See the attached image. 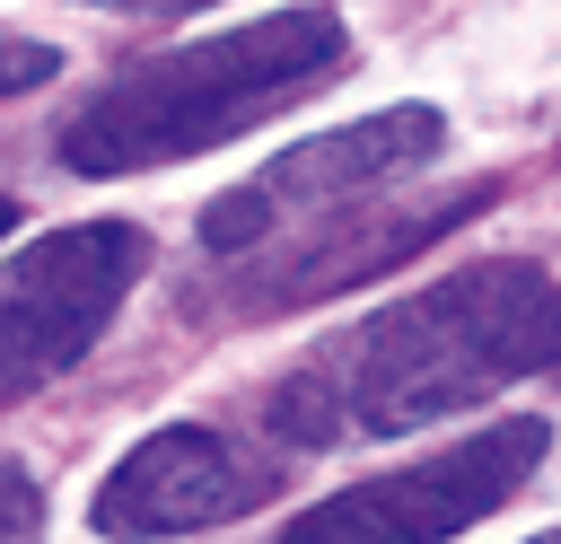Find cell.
Instances as JSON below:
<instances>
[{"instance_id": "7", "label": "cell", "mask_w": 561, "mask_h": 544, "mask_svg": "<svg viewBox=\"0 0 561 544\" xmlns=\"http://www.w3.org/2000/svg\"><path fill=\"white\" fill-rule=\"evenodd\" d=\"M53 70H61V53H53V44H35V35H0V97L44 88Z\"/></svg>"}, {"instance_id": "2", "label": "cell", "mask_w": 561, "mask_h": 544, "mask_svg": "<svg viewBox=\"0 0 561 544\" xmlns=\"http://www.w3.org/2000/svg\"><path fill=\"white\" fill-rule=\"evenodd\" d=\"M351 61V35L333 9H272L254 26L202 35V44H167L140 53L131 70H114L61 132V158L79 175H140L167 158H193L210 140L254 132L263 114L316 97L333 70Z\"/></svg>"}, {"instance_id": "6", "label": "cell", "mask_w": 561, "mask_h": 544, "mask_svg": "<svg viewBox=\"0 0 561 544\" xmlns=\"http://www.w3.org/2000/svg\"><path fill=\"white\" fill-rule=\"evenodd\" d=\"M280 491V474L263 456H245L237 439L202 430V421H175V430H149L88 500L96 535H193V526H228L245 509H263Z\"/></svg>"}, {"instance_id": "3", "label": "cell", "mask_w": 561, "mask_h": 544, "mask_svg": "<svg viewBox=\"0 0 561 544\" xmlns=\"http://www.w3.org/2000/svg\"><path fill=\"white\" fill-rule=\"evenodd\" d=\"M543 447H552V430L535 412H508L421 465H386L368 483H342L333 500L298 509L280 526V544H447V535L482 526L500 500H517L526 474L543 465Z\"/></svg>"}, {"instance_id": "10", "label": "cell", "mask_w": 561, "mask_h": 544, "mask_svg": "<svg viewBox=\"0 0 561 544\" xmlns=\"http://www.w3.org/2000/svg\"><path fill=\"white\" fill-rule=\"evenodd\" d=\"M9 228H18V202H9V193H0V237H9Z\"/></svg>"}, {"instance_id": "5", "label": "cell", "mask_w": 561, "mask_h": 544, "mask_svg": "<svg viewBox=\"0 0 561 544\" xmlns=\"http://www.w3.org/2000/svg\"><path fill=\"white\" fill-rule=\"evenodd\" d=\"M438 140H447V114H438V105H386V114H368V123L316 132V140L280 149L263 175H245L237 193H219V202L202 211V246H210V254H245V246H263V237H272L280 219H298V211L368 202L386 175L421 167Z\"/></svg>"}, {"instance_id": "11", "label": "cell", "mask_w": 561, "mask_h": 544, "mask_svg": "<svg viewBox=\"0 0 561 544\" xmlns=\"http://www.w3.org/2000/svg\"><path fill=\"white\" fill-rule=\"evenodd\" d=\"M535 544H561V526H552V535H535Z\"/></svg>"}, {"instance_id": "1", "label": "cell", "mask_w": 561, "mask_h": 544, "mask_svg": "<svg viewBox=\"0 0 561 544\" xmlns=\"http://www.w3.org/2000/svg\"><path fill=\"white\" fill-rule=\"evenodd\" d=\"M561 360V290L535 263H465L368 325H351L333 351H316L280 395L272 430L298 447L333 439H403L421 421H447L465 404H491L500 386Z\"/></svg>"}, {"instance_id": "8", "label": "cell", "mask_w": 561, "mask_h": 544, "mask_svg": "<svg viewBox=\"0 0 561 544\" xmlns=\"http://www.w3.org/2000/svg\"><path fill=\"white\" fill-rule=\"evenodd\" d=\"M44 518V491L26 483V465H0V544H26Z\"/></svg>"}, {"instance_id": "9", "label": "cell", "mask_w": 561, "mask_h": 544, "mask_svg": "<svg viewBox=\"0 0 561 544\" xmlns=\"http://www.w3.org/2000/svg\"><path fill=\"white\" fill-rule=\"evenodd\" d=\"M114 9H202V0H114Z\"/></svg>"}, {"instance_id": "4", "label": "cell", "mask_w": 561, "mask_h": 544, "mask_svg": "<svg viewBox=\"0 0 561 544\" xmlns=\"http://www.w3.org/2000/svg\"><path fill=\"white\" fill-rule=\"evenodd\" d=\"M140 272H149V237L131 219H79L9 254L0 263V404L53 386L114 325Z\"/></svg>"}]
</instances>
